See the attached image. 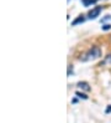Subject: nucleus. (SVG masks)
<instances>
[{
    "label": "nucleus",
    "instance_id": "f257e3e1",
    "mask_svg": "<svg viewBox=\"0 0 111 123\" xmlns=\"http://www.w3.org/2000/svg\"><path fill=\"white\" fill-rule=\"evenodd\" d=\"M99 57H101V49L98 47V46H94L91 47L90 50H89L88 52H85L83 56L80 57V61H93V60H96L99 59Z\"/></svg>",
    "mask_w": 111,
    "mask_h": 123
},
{
    "label": "nucleus",
    "instance_id": "f03ea898",
    "mask_svg": "<svg viewBox=\"0 0 111 123\" xmlns=\"http://www.w3.org/2000/svg\"><path fill=\"white\" fill-rule=\"evenodd\" d=\"M101 10H102L101 6H96V8H94L93 10H90V11H89V14H88L89 19H96V18L100 15Z\"/></svg>",
    "mask_w": 111,
    "mask_h": 123
},
{
    "label": "nucleus",
    "instance_id": "7ed1b4c3",
    "mask_svg": "<svg viewBox=\"0 0 111 123\" xmlns=\"http://www.w3.org/2000/svg\"><path fill=\"white\" fill-rule=\"evenodd\" d=\"M85 21V18H84V15H79L74 21H72V25L73 26H75V25H78V24H81V23H84Z\"/></svg>",
    "mask_w": 111,
    "mask_h": 123
},
{
    "label": "nucleus",
    "instance_id": "20e7f679",
    "mask_svg": "<svg viewBox=\"0 0 111 123\" xmlns=\"http://www.w3.org/2000/svg\"><path fill=\"white\" fill-rule=\"evenodd\" d=\"M78 87L79 88H81V90H84V91H90V86H89V83L88 82H79L78 83Z\"/></svg>",
    "mask_w": 111,
    "mask_h": 123
},
{
    "label": "nucleus",
    "instance_id": "39448f33",
    "mask_svg": "<svg viewBox=\"0 0 111 123\" xmlns=\"http://www.w3.org/2000/svg\"><path fill=\"white\" fill-rule=\"evenodd\" d=\"M98 0H83V4L85 6H89V5H91V4H95Z\"/></svg>",
    "mask_w": 111,
    "mask_h": 123
},
{
    "label": "nucleus",
    "instance_id": "423d86ee",
    "mask_svg": "<svg viewBox=\"0 0 111 123\" xmlns=\"http://www.w3.org/2000/svg\"><path fill=\"white\" fill-rule=\"evenodd\" d=\"M75 96H78L79 98H83V99H88V96L84 95V93H80V92H75Z\"/></svg>",
    "mask_w": 111,
    "mask_h": 123
},
{
    "label": "nucleus",
    "instance_id": "0eeeda50",
    "mask_svg": "<svg viewBox=\"0 0 111 123\" xmlns=\"http://www.w3.org/2000/svg\"><path fill=\"white\" fill-rule=\"evenodd\" d=\"M101 29H102L104 31H107V30H110V29H111V25H110V24H105V25H104Z\"/></svg>",
    "mask_w": 111,
    "mask_h": 123
},
{
    "label": "nucleus",
    "instance_id": "6e6552de",
    "mask_svg": "<svg viewBox=\"0 0 111 123\" xmlns=\"http://www.w3.org/2000/svg\"><path fill=\"white\" fill-rule=\"evenodd\" d=\"M70 74H73V67L69 65V67H68V76H70Z\"/></svg>",
    "mask_w": 111,
    "mask_h": 123
},
{
    "label": "nucleus",
    "instance_id": "1a4fd4ad",
    "mask_svg": "<svg viewBox=\"0 0 111 123\" xmlns=\"http://www.w3.org/2000/svg\"><path fill=\"white\" fill-rule=\"evenodd\" d=\"M110 112H111V105H110V106H107V108L105 110V113H110Z\"/></svg>",
    "mask_w": 111,
    "mask_h": 123
},
{
    "label": "nucleus",
    "instance_id": "9d476101",
    "mask_svg": "<svg viewBox=\"0 0 111 123\" xmlns=\"http://www.w3.org/2000/svg\"><path fill=\"white\" fill-rule=\"evenodd\" d=\"M105 62H111V55H107V57H106V61Z\"/></svg>",
    "mask_w": 111,
    "mask_h": 123
}]
</instances>
